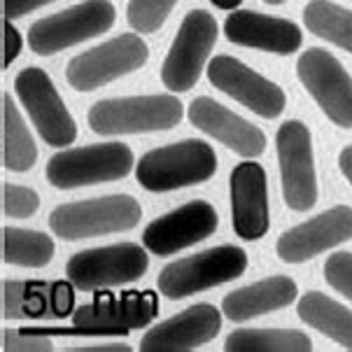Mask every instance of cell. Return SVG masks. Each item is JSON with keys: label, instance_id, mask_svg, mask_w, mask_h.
Returning <instances> with one entry per match:
<instances>
[{"label": "cell", "instance_id": "17", "mask_svg": "<svg viewBox=\"0 0 352 352\" xmlns=\"http://www.w3.org/2000/svg\"><path fill=\"white\" fill-rule=\"evenodd\" d=\"M222 327V315L210 303H199L152 327L142 336V352H184L210 343Z\"/></svg>", "mask_w": 352, "mask_h": 352}, {"label": "cell", "instance_id": "28", "mask_svg": "<svg viewBox=\"0 0 352 352\" xmlns=\"http://www.w3.org/2000/svg\"><path fill=\"white\" fill-rule=\"evenodd\" d=\"M177 0H129L126 19L138 33H154L164 26Z\"/></svg>", "mask_w": 352, "mask_h": 352}, {"label": "cell", "instance_id": "26", "mask_svg": "<svg viewBox=\"0 0 352 352\" xmlns=\"http://www.w3.org/2000/svg\"><path fill=\"white\" fill-rule=\"evenodd\" d=\"M303 21L310 33L352 54V12L329 0H310L303 10Z\"/></svg>", "mask_w": 352, "mask_h": 352}, {"label": "cell", "instance_id": "37", "mask_svg": "<svg viewBox=\"0 0 352 352\" xmlns=\"http://www.w3.org/2000/svg\"><path fill=\"white\" fill-rule=\"evenodd\" d=\"M264 3H268V5H283V3H287V0H264Z\"/></svg>", "mask_w": 352, "mask_h": 352}, {"label": "cell", "instance_id": "1", "mask_svg": "<svg viewBox=\"0 0 352 352\" xmlns=\"http://www.w3.org/2000/svg\"><path fill=\"white\" fill-rule=\"evenodd\" d=\"M159 315L154 292H124L122 296L98 294L96 301L73 313V329H26L31 333H77V336H124L131 329L147 327Z\"/></svg>", "mask_w": 352, "mask_h": 352}, {"label": "cell", "instance_id": "5", "mask_svg": "<svg viewBox=\"0 0 352 352\" xmlns=\"http://www.w3.org/2000/svg\"><path fill=\"white\" fill-rule=\"evenodd\" d=\"M133 170V152L124 142H100L56 152L47 164V180L56 189L122 180Z\"/></svg>", "mask_w": 352, "mask_h": 352}, {"label": "cell", "instance_id": "25", "mask_svg": "<svg viewBox=\"0 0 352 352\" xmlns=\"http://www.w3.org/2000/svg\"><path fill=\"white\" fill-rule=\"evenodd\" d=\"M229 352H308L313 341L299 329H236L224 343Z\"/></svg>", "mask_w": 352, "mask_h": 352}, {"label": "cell", "instance_id": "27", "mask_svg": "<svg viewBox=\"0 0 352 352\" xmlns=\"http://www.w3.org/2000/svg\"><path fill=\"white\" fill-rule=\"evenodd\" d=\"M54 256V243L47 234L16 226L3 229V261L14 266L40 268L47 266Z\"/></svg>", "mask_w": 352, "mask_h": 352}, {"label": "cell", "instance_id": "19", "mask_svg": "<svg viewBox=\"0 0 352 352\" xmlns=\"http://www.w3.org/2000/svg\"><path fill=\"white\" fill-rule=\"evenodd\" d=\"M231 214L236 236L243 241H259L268 231L266 173L254 161H243L231 170Z\"/></svg>", "mask_w": 352, "mask_h": 352}, {"label": "cell", "instance_id": "36", "mask_svg": "<svg viewBox=\"0 0 352 352\" xmlns=\"http://www.w3.org/2000/svg\"><path fill=\"white\" fill-rule=\"evenodd\" d=\"M210 3L214 5V8H219V10H236L243 0H210Z\"/></svg>", "mask_w": 352, "mask_h": 352}, {"label": "cell", "instance_id": "8", "mask_svg": "<svg viewBox=\"0 0 352 352\" xmlns=\"http://www.w3.org/2000/svg\"><path fill=\"white\" fill-rule=\"evenodd\" d=\"M217 43V21L210 12L194 10L184 16L170 52L161 65V82L168 91H189L206 68L212 47Z\"/></svg>", "mask_w": 352, "mask_h": 352}, {"label": "cell", "instance_id": "7", "mask_svg": "<svg viewBox=\"0 0 352 352\" xmlns=\"http://www.w3.org/2000/svg\"><path fill=\"white\" fill-rule=\"evenodd\" d=\"M112 23H115V8L110 0H85L35 21L28 28V47L40 56H50L110 31Z\"/></svg>", "mask_w": 352, "mask_h": 352}, {"label": "cell", "instance_id": "13", "mask_svg": "<svg viewBox=\"0 0 352 352\" xmlns=\"http://www.w3.org/2000/svg\"><path fill=\"white\" fill-rule=\"evenodd\" d=\"M296 75L336 126L352 129V77L336 56L310 47L296 61Z\"/></svg>", "mask_w": 352, "mask_h": 352}, {"label": "cell", "instance_id": "30", "mask_svg": "<svg viewBox=\"0 0 352 352\" xmlns=\"http://www.w3.org/2000/svg\"><path fill=\"white\" fill-rule=\"evenodd\" d=\"M324 278L336 292L352 301V252H336L324 261Z\"/></svg>", "mask_w": 352, "mask_h": 352}, {"label": "cell", "instance_id": "24", "mask_svg": "<svg viewBox=\"0 0 352 352\" xmlns=\"http://www.w3.org/2000/svg\"><path fill=\"white\" fill-rule=\"evenodd\" d=\"M35 159H38V147L33 135L28 133L14 98L3 91V166L8 170L23 173L33 168Z\"/></svg>", "mask_w": 352, "mask_h": 352}, {"label": "cell", "instance_id": "18", "mask_svg": "<svg viewBox=\"0 0 352 352\" xmlns=\"http://www.w3.org/2000/svg\"><path fill=\"white\" fill-rule=\"evenodd\" d=\"M189 122L203 133L212 135L214 140H219L229 150L245 159H254L266 150V138L254 124H250L248 119L238 117L236 112H231L229 107H224L217 100L201 96L194 98L187 112Z\"/></svg>", "mask_w": 352, "mask_h": 352}, {"label": "cell", "instance_id": "35", "mask_svg": "<svg viewBox=\"0 0 352 352\" xmlns=\"http://www.w3.org/2000/svg\"><path fill=\"white\" fill-rule=\"evenodd\" d=\"M338 168H341V173L345 175V180L352 184V145H348L338 154Z\"/></svg>", "mask_w": 352, "mask_h": 352}, {"label": "cell", "instance_id": "4", "mask_svg": "<svg viewBox=\"0 0 352 352\" xmlns=\"http://www.w3.org/2000/svg\"><path fill=\"white\" fill-rule=\"evenodd\" d=\"M140 217L142 210L133 196L112 194L58 206L50 214V226L58 238L80 241V238L129 231L140 222Z\"/></svg>", "mask_w": 352, "mask_h": 352}, {"label": "cell", "instance_id": "6", "mask_svg": "<svg viewBox=\"0 0 352 352\" xmlns=\"http://www.w3.org/2000/svg\"><path fill=\"white\" fill-rule=\"evenodd\" d=\"M245 268V250L236 245H219L166 266L159 273V292L168 299H184L196 292L241 278Z\"/></svg>", "mask_w": 352, "mask_h": 352}, {"label": "cell", "instance_id": "10", "mask_svg": "<svg viewBox=\"0 0 352 352\" xmlns=\"http://www.w3.org/2000/svg\"><path fill=\"white\" fill-rule=\"evenodd\" d=\"M150 50L135 33H124L75 56L65 68V80L77 91H94L147 63Z\"/></svg>", "mask_w": 352, "mask_h": 352}, {"label": "cell", "instance_id": "15", "mask_svg": "<svg viewBox=\"0 0 352 352\" xmlns=\"http://www.w3.org/2000/svg\"><path fill=\"white\" fill-rule=\"evenodd\" d=\"M219 217L208 201H189L164 217H157L142 231V243L159 256L175 254L194 243L206 241L217 231Z\"/></svg>", "mask_w": 352, "mask_h": 352}, {"label": "cell", "instance_id": "14", "mask_svg": "<svg viewBox=\"0 0 352 352\" xmlns=\"http://www.w3.org/2000/svg\"><path fill=\"white\" fill-rule=\"evenodd\" d=\"M208 80L214 89L224 91L226 96L245 105L250 112L264 117L276 119L285 110V94L276 82L266 80L250 65L241 63L234 56H214L208 65Z\"/></svg>", "mask_w": 352, "mask_h": 352}, {"label": "cell", "instance_id": "11", "mask_svg": "<svg viewBox=\"0 0 352 352\" xmlns=\"http://www.w3.org/2000/svg\"><path fill=\"white\" fill-rule=\"evenodd\" d=\"M14 91L47 145H73L77 138L75 119L70 117L52 77L43 68H23L14 80Z\"/></svg>", "mask_w": 352, "mask_h": 352}, {"label": "cell", "instance_id": "22", "mask_svg": "<svg viewBox=\"0 0 352 352\" xmlns=\"http://www.w3.org/2000/svg\"><path fill=\"white\" fill-rule=\"evenodd\" d=\"M296 296H299V287L294 280L276 276L231 292L222 301V310L229 320L245 322L250 318L271 313V310L287 308L289 303L296 301Z\"/></svg>", "mask_w": 352, "mask_h": 352}, {"label": "cell", "instance_id": "2", "mask_svg": "<svg viewBox=\"0 0 352 352\" xmlns=\"http://www.w3.org/2000/svg\"><path fill=\"white\" fill-rule=\"evenodd\" d=\"M217 173V154L206 140H182L147 152L138 161L135 177L147 192H173L206 182Z\"/></svg>", "mask_w": 352, "mask_h": 352}, {"label": "cell", "instance_id": "31", "mask_svg": "<svg viewBox=\"0 0 352 352\" xmlns=\"http://www.w3.org/2000/svg\"><path fill=\"white\" fill-rule=\"evenodd\" d=\"M52 341L43 333H31L26 329H5L3 331V350L5 352H50Z\"/></svg>", "mask_w": 352, "mask_h": 352}, {"label": "cell", "instance_id": "12", "mask_svg": "<svg viewBox=\"0 0 352 352\" xmlns=\"http://www.w3.org/2000/svg\"><path fill=\"white\" fill-rule=\"evenodd\" d=\"M283 196L296 212H306L318 203V175H315L313 138L299 119L285 122L276 135Z\"/></svg>", "mask_w": 352, "mask_h": 352}, {"label": "cell", "instance_id": "33", "mask_svg": "<svg viewBox=\"0 0 352 352\" xmlns=\"http://www.w3.org/2000/svg\"><path fill=\"white\" fill-rule=\"evenodd\" d=\"M54 3V0H3V12L5 19H19V16L28 14V12L45 8V5Z\"/></svg>", "mask_w": 352, "mask_h": 352}, {"label": "cell", "instance_id": "21", "mask_svg": "<svg viewBox=\"0 0 352 352\" xmlns=\"http://www.w3.org/2000/svg\"><path fill=\"white\" fill-rule=\"evenodd\" d=\"M73 289L68 283H21L5 280L3 315L23 318H65L73 310Z\"/></svg>", "mask_w": 352, "mask_h": 352}, {"label": "cell", "instance_id": "32", "mask_svg": "<svg viewBox=\"0 0 352 352\" xmlns=\"http://www.w3.org/2000/svg\"><path fill=\"white\" fill-rule=\"evenodd\" d=\"M23 47V38L21 33L14 28V23L10 19L3 21V70H8V65H12L16 56H19Z\"/></svg>", "mask_w": 352, "mask_h": 352}, {"label": "cell", "instance_id": "23", "mask_svg": "<svg viewBox=\"0 0 352 352\" xmlns=\"http://www.w3.org/2000/svg\"><path fill=\"white\" fill-rule=\"evenodd\" d=\"M296 313L308 327L352 350V310L324 296L322 292H308L296 303Z\"/></svg>", "mask_w": 352, "mask_h": 352}, {"label": "cell", "instance_id": "20", "mask_svg": "<svg viewBox=\"0 0 352 352\" xmlns=\"http://www.w3.org/2000/svg\"><path fill=\"white\" fill-rule=\"evenodd\" d=\"M224 35L229 43L271 54H294L303 43L301 28L280 16L236 10L226 16Z\"/></svg>", "mask_w": 352, "mask_h": 352}, {"label": "cell", "instance_id": "9", "mask_svg": "<svg viewBox=\"0 0 352 352\" xmlns=\"http://www.w3.org/2000/svg\"><path fill=\"white\" fill-rule=\"evenodd\" d=\"M145 271L147 252L135 243L82 250L65 264V276L80 292H98L133 283L145 276Z\"/></svg>", "mask_w": 352, "mask_h": 352}, {"label": "cell", "instance_id": "3", "mask_svg": "<svg viewBox=\"0 0 352 352\" xmlns=\"http://www.w3.org/2000/svg\"><path fill=\"white\" fill-rule=\"evenodd\" d=\"M184 105L170 94L159 96L107 98L89 110V126L100 135L150 133L166 131L182 122Z\"/></svg>", "mask_w": 352, "mask_h": 352}, {"label": "cell", "instance_id": "34", "mask_svg": "<svg viewBox=\"0 0 352 352\" xmlns=\"http://www.w3.org/2000/svg\"><path fill=\"white\" fill-rule=\"evenodd\" d=\"M75 352H131L129 343H96L85 345V348H75Z\"/></svg>", "mask_w": 352, "mask_h": 352}, {"label": "cell", "instance_id": "16", "mask_svg": "<svg viewBox=\"0 0 352 352\" xmlns=\"http://www.w3.org/2000/svg\"><path fill=\"white\" fill-rule=\"evenodd\" d=\"M352 238V208L336 206L331 210L285 231L276 243V252L283 261L301 264L329 248H336Z\"/></svg>", "mask_w": 352, "mask_h": 352}, {"label": "cell", "instance_id": "29", "mask_svg": "<svg viewBox=\"0 0 352 352\" xmlns=\"http://www.w3.org/2000/svg\"><path fill=\"white\" fill-rule=\"evenodd\" d=\"M40 208V196L28 187L21 184H3V212L5 217L12 219H26L31 214L38 212Z\"/></svg>", "mask_w": 352, "mask_h": 352}]
</instances>
